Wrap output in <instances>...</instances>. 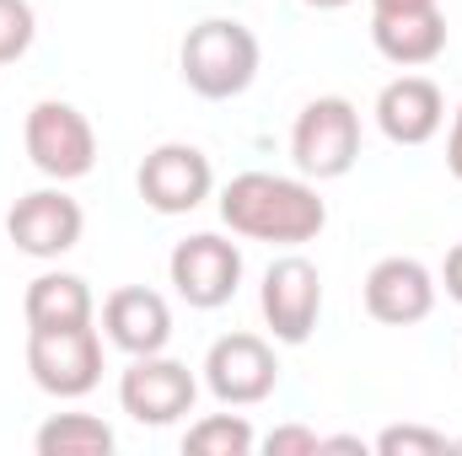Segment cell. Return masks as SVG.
Here are the masks:
<instances>
[{
	"label": "cell",
	"mask_w": 462,
	"mask_h": 456,
	"mask_svg": "<svg viewBox=\"0 0 462 456\" xmlns=\"http://www.w3.org/2000/svg\"><path fill=\"white\" fill-rule=\"evenodd\" d=\"M27 370L49 397H87L103 381L97 328H27Z\"/></svg>",
	"instance_id": "6"
},
{
	"label": "cell",
	"mask_w": 462,
	"mask_h": 456,
	"mask_svg": "<svg viewBox=\"0 0 462 456\" xmlns=\"http://www.w3.org/2000/svg\"><path fill=\"white\" fill-rule=\"evenodd\" d=\"M205 387L226 408L263 403L280 387V360H274L269 339H258V333H226V339H216L210 354H205Z\"/></svg>",
	"instance_id": "10"
},
{
	"label": "cell",
	"mask_w": 462,
	"mask_h": 456,
	"mask_svg": "<svg viewBox=\"0 0 462 456\" xmlns=\"http://www.w3.org/2000/svg\"><path fill=\"white\" fill-rule=\"evenodd\" d=\"M221 221L231 236L269 242V247H301L318 242L328 226V205L312 188V178H280V172H236L221 188Z\"/></svg>",
	"instance_id": "1"
},
{
	"label": "cell",
	"mask_w": 462,
	"mask_h": 456,
	"mask_svg": "<svg viewBox=\"0 0 462 456\" xmlns=\"http://www.w3.org/2000/svg\"><path fill=\"white\" fill-rule=\"evenodd\" d=\"M22 317L27 328H87L97 317V301L87 290L81 274H38L22 296Z\"/></svg>",
	"instance_id": "16"
},
{
	"label": "cell",
	"mask_w": 462,
	"mask_h": 456,
	"mask_svg": "<svg viewBox=\"0 0 462 456\" xmlns=\"http://www.w3.org/2000/svg\"><path fill=\"white\" fill-rule=\"evenodd\" d=\"M103 333L124 354H162L172 343V306L145 285H124L103 301Z\"/></svg>",
	"instance_id": "14"
},
{
	"label": "cell",
	"mask_w": 462,
	"mask_h": 456,
	"mask_svg": "<svg viewBox=\"0 0 462 456\" xmlns=\"http://www.w3.org/2000/svg\"><path fill=\"white\" fill-rule=\"evenodd\" d=\"M22 145H27V161L43 178H54V183H76V178H87L97 167V129H92V118L76 103H60V97H43V103L27 108Z\"/></svg>",
	"instance_id": "3"
},
{
	"label": "cell",
	"mask_w": 462,
	"mask_h": 456,
	"mask_svg": "<svg viewBox=\"0 0 462 456\" xmlns=\"http://www.w3.org/2000/svg\"><path fill=\"white\" fill-rule=\"evenodd\" d=\"M38 456H108L118 446L114 424H103L97 414H54L38 435H32Z\"/></svg>",
	"instance_id": "17"
},
{
	"label": "cell",
	"mask_w": 462,
	"mask_h": 456,
	"mask_svg": "<svg viewBox=\"0 0 462 456\" xmlns=\"http://www.w3.org/2000/svg\"><path fill=\"white\" fill-rule=\"evenodd\" d=\"M258 59H263V49H258L253 27H242L236 16H205L199 27H189L183 54H178L189 92H199L205 103L242 97L258 76Z\"/></svg>",
	"instance_id": "2"
},
{
	"label": "cell",
	"mask_w": 462,
	"mask_h": 456,
	"mask_svg": "<svg viewBox=\"0 0 462 456\" xmlns=\"http://www.w3.org/2000/svg\"><path fill=\"white\" fill-rule=\"evenodd\" d=\"M447 172L462 183V103H457V114H452V134H447Z\"/></svg>",
	"instance_id": "23"
},
{
	"label": "cell",
	"mask_w": 462,
	"mask_h": 456,
	"mask_svg": "<svg viewBox=\"0 0 462 456\" xmlns=\"http://www.w3.org/2000/svg\"><path fill=\"white\" fill-rule=\"evenodd\" d=\"M436 0H371V11H425Z\"/></svg>",
	"instance_id": "24"
},
{
	"label": "cell",
	"mask_w": 462,
	"mask_h": 456,
	"mask_svg": "<svg viewBox=\"0 0 462 456\" xmlns=\"http://www.w3.org/2000/svg\"><path fill=\"white\" fill-rule=\"evenodd\" d=\"M365 312L382 323V328H414L436 312V274L420 263V258H382L371 263L365 274Z\"/></svg>",
	"instance_id": "12"
},
{
	"label": "cell",
	"mask_w": 462,
	"mask_h": 456,
	"mask_svg": "<svg viewBox=\"0 0 462 456\" xmlns=\"http://www.w3.org/2000/svg\"><path fill=\"white\" fill-rule=\"evenodd\" d=\"M32 32H38L32 5H27V0H0V65L22 59V54L32 49Z\"/></svg>",
	"instance_id": "20"
},
{
	"label": "cell",
	"mask_w": 462,
	"mask_h": 456,
	"mask_svg": "<svg viewBox=\"0 0 462 456\" xmlns=\"http://www.w3.org/2000/svg\"><path fill=\"white\" fill-rule=\"evenodd\" d=\"M134 188H140V199H145L156 215H189V210H199V205L210 199L216 167H210V156H205L199 145L167 140V145H156V150L140 161Z\"/></svg>",
	"instance_id": "8"
},
{
	"label": "cell",
	"mask_w": 462,
	"mask_h": 456,
	"mask_svg": "<svg viewBox=\"0 0 462 456\" xmlns=\"http://www.w3.org/2000/svg\"><path fill=\"white\" fill-rule=\"evenodd\" d=\"M452 451H462V441H452Z\"/></svg>",
	"instance_id": "27"
},
{
	"label": "cell",
	"mask_w": 462,
	"mask_h": 456,
	"mask_svg": "<svg viewBox=\"0 0 462 456\" xmlns=\"http://www.w3.org/2000/svg\"><path fill=\"white\" fill-rule=\"evenodd\" d=\"M441 285H447V296L462 306V242L447 252V263H441Z\"/></svg>",
	"instance_id": "22"
},
{
	"label": "cell",
	"mask_w": 462,
	"mask_h": 456,
	"mask_svg": "<svg viewBox=\"0 0 462 456\" xmlns=\"http://www.w3.org/2000/svg\"><path fill=\"white\" fill-rule=\"evenodd\" d=\"M447 123V97L430 76H398L376 92V129L393 145H425Z\"/></svg>",
	"instance_id": "13"
},
{
	"label": "cell",
	"mask_w": 462,
	"mask_h": 456,
	"mask_svg": "<svg viewBox=\"0 0 462 456\" xmlns=\"http://www.w3.org/2000/svg\"><path fill=\"white\" fill-rule=\"evenodd\" d=\"M167 274H172V290L194 312H216L242 285V247L226 242V236H216V231H194V236H183L172 247Z\"/></svg>",
	"instance_id": "7"
},
{
	"label": "cell",
	"mask_w": 462,
	"mask_h": 456,
	"mask_svg": "<svg viewBox=\"0 0 462 456\" xmlns=\"http://www.w3.org/2000/svg\"><path fill=\"white\" fill-rule=\"evenodd\" d=\"M371 43L387 65H403V70H420V65H436L447 54V16L441 5H425V11H371Z\"/></svg>",
	"instance_id": "15"
},
{
	"label": "cell",
	"mask_w": 462,
	"mask_h": 456,
	"mask_svg": "<svg viewBox=\"0 0 462 456\" xmlns=\"http://www.w3.org/2000/svg\"><path fill=\"white\" fill-rule=\"evenodd\" d=\"M258 306H263V323L274 343H307L318 328V312H323V274L318 263H307L301 252L291 258H274L269 274H263V290H258Z\"/></svg>",
	"instance_id": "9"
},
{
	"label": "cell",
	"mask_w": 462,
	"mask_h": 456,
	"mask_svg": "<svg viewBox=\"0 0 462 456\" xmlns=\"http://www.w3.org/2000/svg\"><path fill=\"white\" fill-rule=\"evenodd\" d=\"M301 5H312V11H345L349 0H301Z\"/></svg>",
	"instance_id": "26"
},
{
	"label": "cell",
	"mask_w": 462,
	"mask_h": 456,
	"mask_svg": "<svg viewBox=\"0 0 462 456\" xmlns=\"http://www.w3.org/2000/svg\"><path fill=\"white\" fill-rule=\"evenodd\" d=\"M263 451L269 456H318L323 451V435L307 430V424H280V430H269Z\"/></svg>",
	"instance_id": "21"
},
{
	"label": "cell",
	"mask_w": 462,
	"mask_h": 456,
	"mask_svg": "<svg viewBox=\"0 0 462 456\" xmlns=\"http://www.w3.org/2000/svg\"><path fill=\"white\" fill-rule=\"evenodd\" d=\"M291 161L312 183H334L360 161V108L349 97H312L291 129Z\"/></svg>",
	"instance_id": "4"
},
{
	"label": "cell",
	"mask_w": 462,
	"mask_h": 456,
	"mask_svg": "<svg viewBox=\"0 0 462 456\" xmlns=\"http://www.w3.org/2000/svg\"><path fill=\"white\" fill-rule=\"evenodd\" d=\"M194 397H199V381L183 360H172L167 349L162 354H129V370L118 376V403L134 424H151V430H167L178 424L183 414H194Z\"/></svg>",
	"instance_id": "5"
},
{
	"label": "cell",
	"mask_w": 462,
	"mask_h": 456,
	"mask_svg": "<svg viewBox=\"0 0 462 456\" xmlns=\"http://www.w3.org/2000/svg\"><path fill=\"white\" fill-rule=\"evenodd\" d=\"M376 451L382 456H447L452 441L441 430H425V424H393L376 435Z\"/></svg>",
	"instance_id": "19"
},
{
	"label": "cell",
	"mask_w": 462,
	"mask_h": 456,
	"mask_svg": "<svg viewBox=\"0 0 462 456\" xmlns=\"http://www.w3.org/2000/svg\"><path fill=\"white\" fill-rule=\"evenodd\" d=\"M253 446H258V435H253V424L242 414H205L183 435V451L189 456H247Z\"/></svg>",
	"instance_id": "18"
},
{
	"label": "cell",
	"mask_w": 462,
	"mask_h": 456,
	"mask_svg": "<svg viewBox=\"0 0 462 456\" xmlns=\"http://www.w3.org/2000/svg\"><path fill=\"white\" fill-rule=\"evenodd\" d=\"M323 451H360L365 456V441H355V435H334V441H323Z\"/></svg>",
	"instance_id": "25"
},
{
	"label": "cell",
	"mask_w": 462,
	"mask_h": 456,
	"mask_svg": "<svg viewBox=\"0 0 462 456\" xmlns=\"http://www.w3.org/2000/svg\"><path fill=\"white\" fill-rule=\"evenodd\" d=\"M5 231L16 242V252H27V258H65L81 242L87 215L65 188H32V194H22L11 205Z\"/></svg>",
	"instance_id": "11"
}]
</instances>
